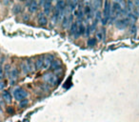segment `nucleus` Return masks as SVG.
Masks as SVG:
<instances>
[{
  "mask_svg": "<svg viewBox=\"0 0 139 122\" xmlns=\"http://www.w3.org/2000/svg\"><path fill=\"white\" fill-rule=\"evenodd\" d=\"M110 14H111V4L109 1H105L104 2V16L101 18L102 24H107V22L110 20Z\"/></svg>",
  "mask_w": 139,
  "mask_h": 122,
  "instance_id": "1",
  "label": "nucleus"
},
{
  "mask_svg": "<svg viewBox=\"0 0 139 122\" xmlns=\"http://www.w3.org/2000/svg\"><path fill=\"white\" fill-rule=\"evenodd\" d=\"M123 12V8L121 6L120 2H113L112 6H111V19H115L117 16H119L121 14V12Z\"/></svg>",
  "mask_w": 139,
  "mask_h": 122,
  "instance_id": "2",
  "label": "nucleus"
},
{
  "mask_svg": "<svg viewBox=\"0 0 139 122\" xmlns=\"http://www.w3.org/2000/svg\"><path fill=\"white\" fill-rule=\"evenodd\" d=\"M27 92L25 91L24 89H22V88H15L14 91H13V96L14 98L16 99L17 101H21V100H23L25 98L27 97Z\"/></svg>",
  "mask_w": 139,
  "mask_h": 122,
  "instance_id": "3",
  "label": "nucleus"
},
{
  "mask_svg": "<svg viewBox=\"0 0 139 122\" xmlns=\"http://www.w3.org/2000/svg\"><path fill=\"white\" fill-rule=\"evenodd\" d=\"M44 79H45L46 82H48V83L52 84V85H55V84L58 82L57 76L54 75V74H53V73H49V74L44 75Z\"/></svg>",
  "mask_w": 139,
  "mask_h": 122,
  "instance_id": "4",
  "label": "nucleus"
},
{
  "mask_svg": "<svg viewBox=\"0 0 139 122\" xmlns=\"http://www.w3.org/2000/svg\"><path fill=\"white\" fill-rule=\"evenodd\" d=\"M129 25V19L128 18H123V19H119V20L116 21V28L119 29V30H124L126 29Z\"/></svg>",
  "mask_w": 139,
  "mask_h": 122,
  "instance_id": "5",
  "label": "nucleus"
},
{
  "mask_svg": "<svg viewBox=\"0 0 139 122\" xmlns=\"http://www.w3.org/2000/svg\"><path fill=\"white\" fill-rule=\"evenodd\" d=\"M37 21H38L39 25H41V26H46V25H47V23H48L47 16H46L43 12H39V13H38V16H37Z\"/></svg>",
  "mask_w": 139,
  "mask_h": 122,
  "instance_id": "6",
  "label": "nucleus"
},
{
  "mask_svg": "<svg viewBox=\"0 0 139 122\" xmlns=\"http://www.w3.org/2000/svg\"><path fill=\"white\" fill-rule=\"evenodd\" d=\"M22 69H23V72L25 73H28L30 72L33 71V65H32V62L30 60H27L25 63L22 64Z\"/></svg>",
  "mask_w": 139,
  "mask_h": 122,
  "instance_id": "7",
  "label": "nucleus"
},
{
  "mask_svg": "<svg viewBox=\"0 0 139 122\" xmlns=\"http://www.w3.org/2000/svg\"><path fill=\"white\" fill-rule=\"evenodd\" d=\"M9 77H10V79H11L12 81L16 80V78L18 77V71H17V69L13 68V69L11 70L10 73H9Z\"/></svg>",
  "mask_w": 139,
  "mask_h": 122,
  "instance_id": "8",
  "label": "nucleus"
},
{
  "mask_svg": "<svg viewBox=\"0 0 139 122\" xmlns=\"http://www.w3.org/2000/svg\"><path fill=\"white\" fill-rule=\"evenodd\" d=\"M53 61V56H52V55L47 56L45 59H44V65H43V68H44V69H48L49 67H51Z\"/></svg>",
  "mask_w": 139,
  "mask_h": 122,
  "instance_id": "9",
  "label": "nucleus"
},
{
  "mask_svg": "<svg viewBox=\"0 0 139 122\" xmlns=\"http://www.w3.org/2000/svg\"><path fill=\"white\" fill-rule=\"evenodd\" d=\"M66 7H67V3L64 2V1H57L56 2V7L55 8L62 11V12H65Z\"/></svg>",
  "mask_w": 139,
  "mask_h": 122,
  "instance_id": "10",
  "label": "nucleus"
},
{
  "mask_svg": "<svg viewBox=\"0 0 139 122\" xmlns=\"http://www.w3.org/2000/svg\"><path fill=\"white\" fill-rule=\"evenodd\" d=\"M61 68V63L59 62V60H53L52 65H51V69L53 71H57Z\"/></svg>",
  "mask_w": 139,
  "mask_h": 122,
  "instance_id": "11",
  "label": "nucleus"
},
{
  "mask_svg": "<svg viewBox=\"0 0 139 122\" xmlns=\"http://www.w3.org/2000/svg\"><path fill=\"white\" fill-rule=\"evenodd\" d=\"M43 7H44V12L46 14H50L51 12V8H52V3L50 1H46L43 3Z\"/></svg>",
  "mask_w": 139,
  "mask_h": 122,
  "instance_id": "12",
  "label": "nucleus"
},
{
  "mask_svg": "<svg viewBox=\"0 0 139 122\" xmlns=\"http://www.w3.org/2000/svg\"><path fill=\"white\" fill-rule=\"evenodd\" d=\"M37 9H38V4H37V2H35V1L30 2V3H29V10H30V12H36Z\"/></svg>",
  "mask_w": 139,
  "mask_h": 122,
  "instance_id": "13",
  "label": "nucleus"
},
{
  "mask_svg": "<svg viewBox=\"0 0 139 122\" xmlns=\"http://www.w3.org/2000/svg\"><path fill=\"white\" fill-rule=\"evenodd\" d=\"M43 65H44V59L43 58H38L36 61H35V69L36 70H40L43 68Z\"/></svg>",
  "mask_w": 139,
  "mask_h": 122,
  "instance_id": "14",
  "label": "nucleus"
},
{
  "mask_svg": "<svg viewBox=\"0 0 139 122\" xmlns=\"http://www.w3.org/2000/svg\"><path fill=\"white\" fill-rule=\"evenodd\" d=\"M96 38H98L99 40H102L105 38V30L104 29H100L96 32Z\"/></svg>",
  "mask_w": 139,
  "mask_h": 122,
  "instance_id": "15",
  "label": "nucleus"
},
{
  "mask_svg": "<svg viewBox=\"0 0 139 122\" xmlns=\"http://www.w3.org/2000/svg\"><path fill=\"white\" fill-rule=\"evenodd\" d=\"M2 96H3V98L5 99V101H7L8 103H10V102L12 101V95H11V94H10L9 92H7V91H4V92H3Z\"/></svg>",
  "mask_w": 139,
  "mask_h": 122,
  "instance_id": "16",
  "label": "nucleus"
},
{
  "mask_svg": "<svg viewBox=\"0 0 139 122\" xmlns=\"http://www.w3.org/2000/svg\"><path fill=\"white\" fill-rule=\"evenodd\" d=\"M77 31H78L77 22H74L72 24V27H71V33L72 34H75V33H77Z\"/></svg>",
  "mask_w": 139,
  "mask_h": 122,
  "instance_id": "17",
  "label": "nucleus"
},
{
  "mask_svg": "<svg viewBox=\"0 0 139 122\" xmlns=\"http://www.w3.org/2000/svg\"><path fill=\"white\" fill-rule=\"evenodd\" d=\"M95 44H96V39H95L94 37H90V38H89V40H88V46L92 47V46H94Z\"/></svg>",
  "mask_w": 139,
  "mask_h": 122,
  "instance_id": "18",
  "label": "nucleus"
},
{
  "mask_svg": "<svg viewBox=\"0 0 139 122\" xmlns=\"http://www.w3.org/2000/svg\"><path fill=\"white\" fill-rule=\"evenodd\" d=\"M76 14H77L78 18H80V19H82V18H83L84 12H83V10H82V8L80 7V6H79V8H78L77 12H76Z\"/></svg>",
  "mask_w": 139,
  "mask_h": 122,
  "instance_id": "19",
  "label": "nucleus"
},
{
  "mask_svg": "<svg viewBox=\"0 0 139 122\" xmlns=\"http://www.w3.org/2000/svg\"><path fill=\"white\" fill-rule=\"evenodd\" d=\"M92 4H94V6L95 8H99L102 5V2L101 1H94V2H92Z\"/></svg>",
  "mask_w": 139,
  "mask_h": 122,
  "instance_id": "20",
  "label": "nucleus"
},
{
  "mask_svg": "<svg viewBox=\"0 0 139 122\" xmlns=\"http://www.w3.org/2000/svg\"><path fill=\"white\" fill-rule=\"evenodd\" d=\"M27 104H28V100H27V99H23V100H21L20 102V107H25Z\"/></svg>",
  "mask_w": 139,
  "mask_h": 122,
  "instance_id": "21",
  "label": "nucleus"
},
{
  "mask_svg": "<svg viewBox=\"0 0 139 122\" xmlns=\"http://www.w3.org/2000/svg\"><path fill=\"white\" fill-rule=\"evenodd\" d=\"M3 77V68H2V66L0 65V79Z\"/></svg>",
  "mask_w": 139,
  "mask_h": 122,
  "instance_id": "22",
  "label": "nucleus"
},
{
  "mask_svg": "<svg viewBox=\"0 0 139 122\" xmlns=\"http://www.w3.org/2000/svg\"><path fill=\"white\" fill-rule=\"evenodd\" d=\"M136 32V27H135V25H133V29L131 28V33H135Z\"/></svg>",
  "mask_w": 139,
  "mask_h": 122,
  "instance_id": "23",
  "label": "nucleus"
},
{
  "mask_svg": "<svg viewBox=\"0 0 139 122\" xmlns=\"http://www.w3.org/2000/svg\"><path fill=\"white\" fill-rule=\"evenodd\" d=\"M0 111H1V108H0Z\"/></svg>",
  "mask_w": 139,
  "mask_h": 122,
  "instance_id": "24",
  "label": "nucleus"
}]
</instances>
